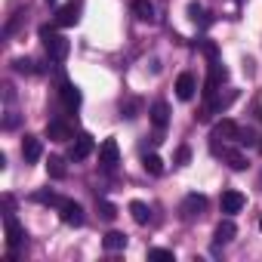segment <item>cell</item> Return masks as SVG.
Masks as SVG:
<instances>
[{
  "label": "cell",
  "mask_w": 262,
  "mask_h": 262,
  "mask_svg": "<svg viewBox=\"0 0 262 262\" xmlns=\"http://www.w3.org/2000/svg\"><path fill=\"white\" fill-rule=\"evenodd\" d=\"M40 40H43V47H47V56H50L53 62H65V59H68V53H71V43H68V37L56 34V28H53V25H40Z\"/></svg>",
  "instance_id": "cell-1"
},
{
  "label": "cell",
  "mask_w": 262,
  "mask_h": 262,
  "mask_svg": "<svg viewBox=\"0 0 262 262\" xmlns=\"http://www.w3.org/2000/svg\"><path fill=\"white\" fill-rule=\"evenodd\" d=\"M228 80V68L225 65H219V62H210V74H207V83H204V99L210 102L216 93H219V86Z\"/></svg>",
  "instance_id": "cell-2"
},
{
  "label": "cell",
  "mask_w": 262,
  "mask_h": 262,
  "mask_svg": "<svg viewBox=\"0 0 262 262\" xmlns=\"http://www.w3.org/2000/svg\"><path fill=\"white\" fill-rule=\"evenodd\" d=\"M80 13H83V0H68V4L56 13V25L59 28H71L80 22Z\"/></svg>",
  "instance_id": "cell-3"
},
{
  "label": "cell",
  "mask_w": 262,
  "mask_h": 262,
  "mask_svg": "<svg viewBox=\"0 0 262 262\" xmlns=\"http://www.w3.org/2000/svg\"><path fill=\"white\" fill-rule=\"evenodd\" d=\"M4 225H7V244H10V250H16V247H22L25 244V228H22V222L13 216V213H7L4 216Z\"/></svg>",
  "instance_id": "cell-4"
},
{
  "label": "cell",
  "mask_w": 262,
  "mask_h": 262,
  "mask_svg": "<svg viewBox=\"0 0 262 262\" xmlns=\"http://www.w3.org/2000/svg\"><path fill=\"white\" fill-rule=\"evenodd\" d=\"M204 210H207V198H204V194H188V198L182 201V219H185V222L198 219Z\"/></svg>",
  "instance_id": "cell-5"
},
{
  "label": "cell",
  "mask_w": 262,
  "mask_h": 262,
  "mask_svg": "<svg viewBox=\"0 0 262 262\" xmlns=\"http://www.w3.org/2000/svg\"><path fill=\"white\" fill-rule=\"evenodd\" d=\"M117 161H120L117 142H114V139H105V142L99 145V164H102L105 170H114V167H117Z\"/></svg>",
  "instance_id": "cell-6"
},
{
  "label": "cell",
  "mask_w": 262,
  "mask_h": 262,
  "mask_svg": "<svg viewBox=\"0 0 262 262\" xmlns=\"http://www.w3.org/2000/svg\"><path fill=\"white\" fill-rule=\"evenodd\" d=\"M59 213H62V222L65 225H83V207L77 204V201H62V207H59Z\"/></svg>",
  "instance_id": "cell-7"
},
{
  "label": "cell",
  "mask_w": 262,
  "mask_h": 262,
  "mask_svg": "<svg viewBox=\"0 0 262 262\" xmlns=\"http://www.w3.org/2000/svg\"><path fill=\"white\" fill-rule=\"evenodd\" d=\"M93 148H96V142H93V136L90 133H83V136H77L74 139V145H71V161H86L90 155H93Z\"/></svg>",
  "instance_id": "cell-8"
},
{
  "label": "cell",
  "mask_w": 262,
  "mask_h": 262,
  "mask_svg": "<svg viewBox=\"0 0 262 262\" xmlns=\"http://www.w3.org/2000/svg\"><path fill=\"white\" fill-rule=\"evenodd\" d=\"M47 139H53V142H68V139H74V129H71L65 120H50V123H47Z\"/></svg>",
  "instance_id": "cell-9"
},
{
  "label": "cell",
  "mask_w": 262,
  "mask_h": 262,
  "mask_svg": "<svg viewBox=\"0 0 262 262\" xmlns=\"http://www.w3.org/2000/svg\"><path fill=\"white\" fill-rule=\"evenodd\" d=\"M194 90H198V83H194V74H179L176 77V96L182 99V102H188V99H194Z\"/></svg>",
  "instance_id": "cell-10"
},
{
  "label": "cell",
  "mask_w": 262,
  "mask_h": 262,
  "mask_svg": "<svg viewBox=\"0 0 262 262\" xmlns=\"http://www.w3.org/2000/svg\"><path fill=\"white\" fill-rule=\"evenodd\" d=\"M222 213H241L244 210V204H247V198L241 194V191H222Z\"/></svg>",
  "instance_id": "cell-11"
},
{
  "label": "cell",
  "mask_w": 262,
  "mask_h": 262,
  "mask_svg": "<svg viewBox=\"0 0 262 262\" xmlns=\"http://www.w3.org/2000/svg\"><path fill=\"white\" fill-rule=\"evenodd\" d=\"M148 117H151L155 129H164V126L170 123V105H167V102H155L151 111H148Z\"/></svg>",
  "instance_id": "cell-12"
},
{
  "label": "cell",
  "mask_w": 262,
  "mask_h": 262,
  "mask_svg": "<svg viewBox=\"0 0 262 262\" xmlns=\"http://www.w3.org/2000/svg\"><path fill=\"white\" fill-rule=\"evenodd\" d=\"M80 99H83V96H80V90H77L74 83H68V80H65V83H62V102H65V108H68V111L80 108Z\"/></svg>",
  "instance_id": "cell-13"
},
{
  "label": "cell",
  "mask_w": 262,
  "mask_h": 262,
  "mask_svg": "<svg viewBox=\"0 0 262 262\" xmlns=\"http://www.w3.org/2000/svg\"><path fill=\"white\" fill-rule=\"evenodd\" d=\"M22 155H25V161H28V164H37V161H40V155H43V148H40V139H34V136H25V142H22Z\"/></svg>",
  "instance_id": "cell-14"
},
{
  "label": "cell",
  "mask_w": 262,
  "mask_h": 262,
  "mask_svg": "<svg viewBox=\"0 0 262 262\" xmlns=\"http://www.w3.org/2000/svg\"><path fill=\"white\" fill-rule=\"evenodd\" d=\"M213 136H216V139H237V136H241V126H237L234 120H219L216 129H213Z\"/></svg>",
  "instance_id": "cell-15"
},
{
  "label": "cell",
  "mask_w": 262,
  "mask_h": 262,
  "mask_svg": "<svg viewBox=\"0 0 262 262\" xmlns=\"http://www.w3.org/2000/svg\"><path fill=\"white\" fill-rule=\"evenodd\" d=\"M133 13L139 22H155V4L151 0H133Z\"/></svg>",
  "instance_id": "cell-16"
},
{
  "label": "cell",
  "mask_w": 262,
  "mask_h": 262,
  "mask_svg": "<svg viewBox=\"0 0 262 262\" xmlns=\"http://www.w3.org/2000/svg\"><path fill=\"white\" fill-rule=\"evenodd\" d=\"M129 216H133V222H136V225H148V219H151V210H148V204H142V201H133V204H129Z\"/></svg>",
  "instance_id": "cell-17"
},
{
  "label": "cell",
  "mask_w": 262,
  "mask_h": 262,
  "mask_svg": "<svg viewBox=\"0 0 262 262\" xmlns=\"http://www.w3.org/2000/svg\"><path fill=\"white\" fill-rule=\"evenodd\" d=\"M234 234H237V228H234L231 219H225V222L216 225V244H228V241H234Z\"/></svg>",
  "instance_id": "cell-18"
},
{
  "label": "cell",
  "mask_w": 262,
  "mask_h": 262,
  "mask_svg": "<svg viewBox=\"0 0 262 262\" xmlns=\"http://www.w3.org/2000/svg\"><path fill=\"white\" fill-rule=\"evenodd\" d=\"M222 158H225V164L231 167V170H247V155H241V151H228V148H222Z\"/></svg>",
  "instance_id": "cell-19"
},
{
  "label": "cell",
  "mask_w": 262,
  "mask_h": 262,
  "mask_svg": "<svg viewBox=\"0 0 262 262\" xmlns=\"http://www.w3.org/2000/svg\"><path fill=\"white\" fill-rule=\"evenodd\" d=\"M102 244H105V250H123L126 247V234L123 231H108Z\"/></svg>",
  "instance_id": "cell-20"
},
{
  "label": "cell",
  "mask_w": 262,
  "mask_h": 262,
  "mask_svg": "<svg viewBox=\"0 0 262 262\" xmlns=\"http://www.w3.org/2000/svg\"><path fill=\"white\" fill-rule=\"evenodd\" d=\"M142 167H145V173H151V176H161V173H164V161H161L158 155H145V158H142Z\"/></svg>",
  "instance_id": "cell-21"
},
{
  "label": "cell",
  "mask_w": 262,
  "mask_h": 262,
  "mask_svg": "<svg viewBox=\"0 0 262 262\" xmlns=\"http://www.w3.org/2000/svg\"><path fill=\"white\" fill-rule=\"evenodd\" d=\"M188 19H191V22H198V25H204V28L210 25V19H207V10H204L201 4H188Z\"/></svg>",
  "instance_id": "cell-22"
},
{
  "label": "cell",
  "mask_w": 262,
  "mask_h": 262,
  "mask_svg": "<svg viewBox=\"0 0 262 262\" xmlns=\"http://www.w3.org/2000/svg\"><path fill=\"white\" fill-rule=\"evenodd\" d=\"M47 173H50L53 179H65V173H68V170H65V161H62V158H50V161H47Z\"/></svg>",
  "instance_id": "cell-23"
},
{
  "label": "cell",
  "mask_w": 262,
  "mask_h": 262,
  "mask_svg": "<svg viewBox=\"0 0 262 262\" xmlns=\"http://www.w3.org/2000/svg\"><path fill=\"white\" fill-rule=\"evenodd\" d=\"M34 201L50 204V207H62V201H65V198H59V194H53V191H37V194H34Z\"/></svg>",
  "instance_id": "cell-24"
},
{
  "label": "cell",
  "mask_w": 262,
  "mask_h": 262,
  "mask_svg": "<svg viewBox=\"0 0 262 262\" xmlns=\"http://www.w3.org/2000/svg\"><path fill=\"white\" fill-rule=\"evenodd\" d=\"M148 259H155V262H173L176 256H173V250H161V247H155V250H148Z\"/></svg>",
  "instance_id": "cell-25"
},
{
  "label": "cell",
  "mask_w": 262,
  "mask_h": 262,
  "mask_svg": "<svg viewBox=\"0 0 262 262\" xmlns=\"http://www.w3.org/2000/svg\"><path fill=\"white\" fill-rule=\"evenodd\" d=\"M99 213H102V219H108V222H111V219L117 216V207H114L111 201H99Z\"/></svg>",
  "instance_id": "cell-26"
},
{
  "label": "cell",
  "mask_w": 262,
  "mask_h": 262,
  "mask_svg": "<svg viewBox=\"0 0 262 262\" xmlns=\"http://www.w3.org/2000/svg\"><path fill=\"white\" fill-rule=\"evenodd\" d=\"M13 65H16L19 74H31V71H34V62H31V59H16Z\"/></svg>",
  "instance_id": "cell-27"
},
{
  "label": "cell",
  "mask_w": 262,
  "mask_h": 262,
  "mask_svg": "<svg viewBox=\"0 0 262 262\" xmlns=\"http://www.w3.org/2000/svg\"><path fill=\"white\" fill-rule=\"evenodd\" d=\"M201 50H204V56H207L210 62H216V53H219V50H216V43H210V40H201Z\"/></svg>",
  "instance_id": "cell-28"
},
{
  "label": "cell",
  "mask_w": 262,
  "mask_h": 262,
  "mask_svg": "<svg viewBox=\"0 0 262 262\" xmlns=\"http://www.w3.org/2000/svg\"><path fill=\"white\" fill-rule=\"evenodd\" d=\"M176 161H179V167H185V164H188V161H191V151H188V148H185V145H182V148H179V151H176Z\"/></svg>",
  "instance_id": "cell-29"
},
{
  "label": "cell",
  "mask_w": 262,
  "mask_h": 262,
  "mask_svg": "<svg viewBox=\"0 0 262 262\" xmlns=\"http://www.w3.org/2000/svg\"><path fill=\"white\" fill-rule=\"evenodd\" d=\"M237 142H241V145H253V142H256V136L250 133V129H241V136H237Z\"/></svg>",
  "instance_id": "cell-30"
},
{
  "label": "cell",
  "mask_w": 262,
  "mask_h": 262,
  "mask_svg": "<svg viewBox=\"0 0 262 262\" xmlns=\"http://www.w3.org/2000/svg\"><path fill=\"white\" fill-rule=\"evenodd\" d=\"M126 117H136V102H126Z\"/></svg>",
  "instance_id": "cell-31"
},
{
  "label": "cell",
  "mask_w": 262,
  "mask_h": 262,
  "mask_svg": "<svg viewBox=\"0 0 262 262\" xmlns=\"http://www.w3.org/2000/svg\"><path fill=\"white\" fill-rule=\"evenodd\" d=\"M259 231H262V216H259Z\"/></svg>",
  "instance_id": "cell-32"
},
{
  "label": "cell",
  "mask_w": 262,
  "mask_h": 262,
  "mask_svg": "<svg viewBox=\"0 0 262 262\" xmlns=\"http://www.w3.org/2000/svg\"><path fill=\"white\" fill-rule=\"evenodd\" d=\"M47 4H56V0H47Z\"/></svg>",
  "instance_id": "cell-33"
},
{
  "label": "cell",
  "mask_w": 262,
  "mask_h": 262,
  "mask_svg": "<svg viewBox=\"0 0 262 262\" xmlns=\"http://www.w3.org/2000/svg\"><path fill=\"white\" fill-rule=\"evenodd\" d=\"M259 151H262V142H259Z\"/></svg>",
  "instance_id": "cell-34"
}]
</instances>
